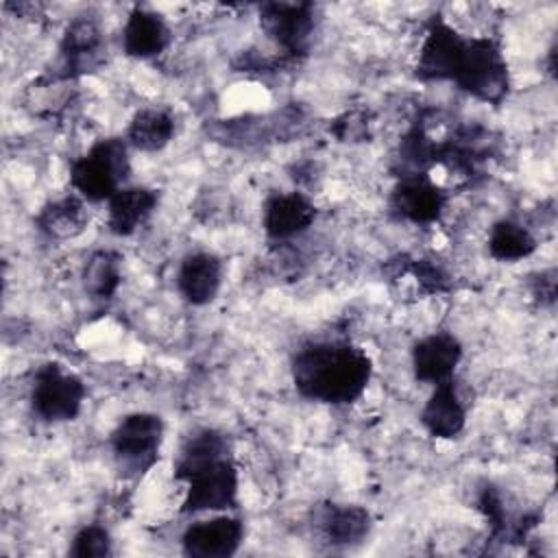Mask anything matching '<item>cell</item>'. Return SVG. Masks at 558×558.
<instances>
[{"label":"cell","instance_id":"7c38bea8","mask_svg":"<svg viewBox=\"0 0 558 558\" xmlns=\"http://www.w3.org/2000/svg\"><path fill=\"white\" fill-rule=\"evenodd\" d=\"M316 220V207L303 192H275L262 209L264 233L275 242H288L305 233Z\"/></svg>","mask_w":558,"mask_h":558},{"label":"cell","instance_id":"d4e9b609","mask_svg":"<svg viewBox=\"0 0 558 558\" xmlns=\"http://www.w3.org/2000/svg\"><path fill=\"white\" fill-rule=\"evenodd\" d=\"M333 135L340 142H360L364 135H368V122L364 111H347L331 124Z\"/></svg>","mask_w":558,"mask_h":558},{"label":"cell","instance_id":"8992f818","mask_svg":"<svg viewBox=\"0 0 558 558\" xmlns=\"http://www.w3.org/2000/svg\"><path fill=\"white\" fill-rule=\"evenodd\" d=\"M83 379L59 362H46L35 371L31 384V410L44 423L74 421L85 403Z\"/></svg>","mask_w":558,"mask_h":558},{"label":"cell","instance_id":"484cf974","mask_svg":"<svg viewBox=\"0 0 558 558\" xmlns=\"http://www.w3.org/2000/svg\"><path fill=\"white\" fill-rule=\"evenodd\" d=\"M534 296L541 299V303H549V305L554 303V299H556V270L554 268L536 275Z\"/></svg>","mask_w":558,"mask_h":558},{"label":"cell","instance_id":"5bb4252c","mask_svg":"<svg viewBox=\"0 0 558 558\" xmlns=\"http://www.w3.org/2000/svg\"><path fill=\"white\" fill-rule=\"evenodd\" d=\"M225 277V264L216 253L196 251L181 259L177 270V290L185 303L203 307L211 303Z\"/></svg>","mask_w":558,"mask_h":558},{"label":"cell","instance_id":"ba28073f","mask_svg":"<svg viewBox=\"0 0 558 558\" xmlns=\"http://www.w3.org/2000/svg\"><path fill=\"white\" fill-rule=\"evenodd\" d=\"M464 44L466 37L458 28H453L440 13L432 15L414 65L416 78L423 83L453 81L464 52Z\"/></svg>","mask_w":558,"mask_h":558},{"label":"cell","instance_id":"52a82bcc","mask_svg":"<svg viewBox=\"0 0 558 558\" xmlns=\"http://www.w3.org/2000/svg\"><path fill=\"white\" fill-rule=\"evenodd\" d=\"M259 26L286 57L296 59L310 48L316 28V7L312 2H262Z\"/></svg>","mask_w":558,"mask_h":558},{"label":"cell","instance_id":"44dd1931","mask_svg":"<svg viewBox=\"0 0 558 558\" xmlns=\"http://www.w3.org/2000/svg\"><path fill=\"white\" fill-rule=\"evenodd\" d=\"M536 238L517 220L501 218L490 227L488 253L497 262H521L536 251Z\"/></svg>","mask_w":558,"mask_h":558},{"label":"cell","instance_id":"9c48e42d","mask_svg":"<svg viewBox=\"0 0 558 558\" xmlns=\"http://www.w3.org/2000/svg\"><path fill=\"white\" fill-rule=\"evenodd\" d=\"M105 39L98 22L87 15L74 17L59 44V72L57 78L70 81L94 72L105 57Z\"/></svg>","mask_w":558,"mask_h":558},{"label":"cell","instance_id":"ffe728a7","mask_svg":"<svg viewBox=\"0 0 558 558\" xmlns=\"http://www.w3.org/2000/svg\"><path fill=\"white\" fill-rule=\"evenodd\" d=\"M174 135V118L168 109L146 107L135 111L126 129V144L142 153H157L170 144Z\"/></svg>","mask_w":558,"mask_h":558},{"label":"cell","instance_id":"e0dca14e","mask_svg":"<svg viewBox=\"0 0 558 558\" xmlns=\"http://www.w3.org/2000/svg\"><path fill=\"white\" fill-rule=\"evenodd\" d=\"M159 192L146 185H124L107 201V227L118 238L133 235L157 209Z\"/></svg>","mask_w":558,"mask_h":558},{"label":"cell","instance_id":"6da1fadb","mask_svg":"<svg viewBox=\"0 0 558 558\" xmlns=\"http://www.w3.org/2000/svg\"><path fill=\"white\" fill-rule=\"evenodd\" d=\"M290 371L303 399L349 405L364 395L373 362L362 347L349 340H314L294 353Z\"/></svg>","mask_w":558,"mask_h":558},{"label":"cell","instance_id":"cb8c5ba5","mask_svg":"<svg viewBox=\"0 0 558 558\" xmlns=\"http://www.w3.org/2000/svg\"><path fill=\"white\" fill-rule=\"evenodd\" d=\"M410 270L416 277V283L421 286L423 292L438 294V292H447L449 290V275L434 259H416V262H412Z\"/></svg>","mask_w":558,"mask_h":558},{"label":"cell","instance_id":"8fae6325","mask_svg":"<svg viewBox=\"0 0 558 558\" xmlns=\"http://www.w3.org/2000/svg\"><path fill=\"white\" fill-rule=\"evenodd\" d=\"M244 538V521L238 517H214L194 521L181 536V551L192 558H229Z\"/></svg>","mask_w":558,"mask_h":558},{"label":"cell","instance_id":"30bf717a","mask_svg":"<svg viewBox=\"0 0 558 558\" xmlns=\"http://www.w3.org/2000/svg\"><path fill=\"white\" fill-rule=\"evenodd\" d=\"M447 205V192L427 174L399 177L392 194L390 209L408 222L432 225L436 222Z\"/></svg>","mask_w":558,"mask_h":558},{"label":"cell","instance_id":"7a4b0ae2","mask_svg":"<svg viewBox=\"0 0 558 558\" xmlns=\"http://www.w3.org/2000/svg\"><path fill=\"white\" fill-rule=\"evenodd\" d=\"M172 473L174 480L185 484L181 512H220L238 506L240 471L231 453L185 466H174Z\"/></svg>","mask_w":558,"mask_h":558},{"label":"cell","instance_id":"2e32d148","mask_svg":"<svg viewBox=\"0 0 558 558\" xmlns=\"http://www.w3.org/2000/svg\"><path fill=\"white\" fill-rule=\"evenodd\" d=\"M421 423L432 438L451 440L462 434L466 425V408L460 399L453 377L434 386L421 410Z\"/></svg>","mask_w":558,"mask_h":558},{"label":"cell","instance_id":"ac0fdd59","mask_svg":"<svg viewBox=\"0 0 558 558\" xmlns=\"http://www.w3.org/2000/svg\"><path fill=\"white\" fill-rule=\"evenodd\" d=\"M316 530L331 547H351L371 532V512L355 504H325L318 508Z\"/></svg>","mask_w":558,"mask_h":558},{"label":"cell","instance_id":"7402d4cb","mask_svg":"<svg viewBox=\"0 0 558 558\" xmlns=\"http://www.w3.org/2000/svg\"><path fill=\"white\" fill-rule=\"evenodd\" d=\"M122 281V257L111 248H100L89 255L83 266L85 292L94 299H111Z\"/></svg>","mask_w":558,"mask_h":558},{"label":"cell","instance_id":"5b68a950","mask_svg":"<svg viewBox=\"0 0 558 558\" xmlns=\"http://www.w3.org/2000/svg\"><path fill=\"white\" fill-rule=\"evenodd\" d=\"M166 425L155 412H131L109 434V447L122 477L140 480L159 460Z\"/></svg>","mask_w":558,"mask_h":558},{"label":"cell","instance_id":"4fadbf2b","mask_svg":"<svg viewBox=\"0 0 558 558\" xmlns=\"http://www.w3.org/2000/svg\"><path fill=\"white\" fill-rule=\"evenodd\" d=\"M462 360V344L449 331H434L412 347V373L416 381L440 384L453 377Z\"/></svg>","mask_w":558,"mask_h":558},{"label":"cell","instance_id":"603a6c76","mask_svg":"<svg viewBox=\"0 0 558 558\" xmlns=\"http://www.w3.org/2000/svg\"><path fill=\"white\" fill-rule=\"evenodd\" d=\"M70 556L76 558H105L111 556V534L100 523H87L83 525L68 549Z\"/></svg>","mask_w":558,"mask_h":558},{"label":"cell","instance_id":"d6986e66","mask_svg":"<svg viewBox=\"0 0 558 558\" xmlns=\"http://www.w3.org/2000/svg\"><path fill=\"white\" fill-rule=\"evenodd\" d=\"M85 203L87 201H83L78 194H65L48 201L39 209L35 225L50 240H72L81 235L89 222Z\"/></svg>","mask_w":558,"mask_h":558},{"label":"cell","instance_id":"9a60e30c","mask_svg":"<svg viewBox=\"0 0 558 558\" xmlns=\"http://www.w3.org/2000/svg\"><path fill=\"white\" fill-rule=\"evenodd\" d=\"M170 44V26L161 13L133 7L122 26V50L131 59H153Z\"/></svg>","mask_w":558,"mask_h":558},{"label":"cell","instance_id":"3957f363","mask_svg":"<svg viewBox=\"0 0 558 558\" xmlns=\"http://www.w3.org/2000/svg\"><path fill=\"white\" fill-rule=\"evenodd\" d=\"M129 174V148L122 137L98 140L70 166V183L87 203L109 201L120 187H124Z\"/></svg>","mask_w":558,"mask_h":558},{"label":"cell","instance_id":"277c9868","mask_svg":"<svg viewBox=\"0 0 558 558\" xmlns=\"http://www.w3.org/2000/svg\"><path fill=\"white\" fill-rule=\"evenodd\" d=\"M462 92L486 105H501L510 92V70L501 41L490 35L466 37L453 81Z\"/></svg>","mask_w":558,"mask_h":558}]
</instances>
